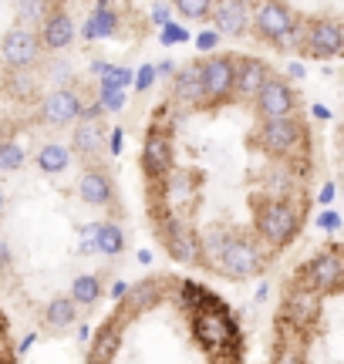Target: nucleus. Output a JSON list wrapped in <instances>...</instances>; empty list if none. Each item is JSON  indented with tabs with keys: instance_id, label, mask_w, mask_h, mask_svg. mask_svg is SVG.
Segmentation results:
<instances>
[{
	"instance_id": "obj_44",
	"label": "nucleus",
	"mask_w": 344,
	"mask_h": 364,
	"mask_svg": "<svg viewBox=\"0 0 344 364\" xmlns=\"http://www.w3.org/2000/svg\"><path fill=\"white\" fill-rule=\"evenodd\" d=\"M334 199H338V189H334V182H324V186H321L318 203H321V206H331Z\"/></svg>"
},
{
	"instance_id": "obj_32",
	"label": "nucleus",
	"mask_w": 344,
	"mask_h": 364,
	"mask_svg": "<svg viewBox=\"0 0 344 364\" xmlns=\"http://www.w3.org/2000/svg\"><path fill=\"white\" fill-rule=\"evenodd\" d=\"M27 162V152L21 142H14V139H0V172H17L24 169Z\"/></svg>"
},
{
	"instance_id": "obj_18",
	"label": "nucleus",
	"mask_w": 344,
	"mask_h": 364,
	"mask_svg": "<svg viewBox=\"0 0 344 364\" xmlns=\"http://www.w3.org/2000/svg\"><path fill=\"white\" fill-rule=\"evenodd\" d=\"M172 102H176V108H179V115H183V112H196V108H203L199 61L176 68V75H172Z\"/></svg>"
},
{
	"instance_id": "obj_2",
	"label": "nucleus",
	"mask_w": 344,
	"mask_h": 364,
	"mask_svg": "<svg viewBox=\"0 0 344 364\" xmlns=\"http://www.w3.org/2000/svg\"><path fill=\"white\" fill-rule=\"evenodd\" d=\"M253 145L277 162H301L307 156V125L297 115L267 118L253 132Z\"/></svg>"
},
{
	"instance_id": "obj_37",
	"label": "nucleus",
	"mask_w": 344,
	"mask_h": 364,
	"mask_svg": "<svg viewBox=\"0 0 344 364\" xmlns=\"http://www.w3.org/2000/svg\"><path fill=\"white\" fill-rule=\"evenodd\" d=\"M162 44L169 48V44H183V41H189V31H186L183 24H176V21H169V24H162Z\"/></svg>"
},
{
	"instance_id": "obj_48",
	"label": "nucleus",
	"mask_w": 344,
	"mask_h": 364,
	"mask_svg": "<svg viewBox=\"0 0 344 364\" xmlns=\"http://www.w3.org/2000/svg\"><path fill=\"white\" fill-rule=\"evenodd\" d=\"M287 75H291L294 81H301L304 78V65H301V61H291V65H287Z\"/></svg>"
},
{
	"instance_id": "obj_45",
	"label": "nucleus",
	"mask_w": 344,
	"mask_h": 364,
	"mask_svg": "<svg viewBox=\"0 0 344 364\" xmlns=\"http://www.w3.org/2000/svg\"><path fill=\"white\" fill-rule=\"evenodd\" d=\"M122 139H125V132H122V129H112V135L105 139V142H108V152H112V156H119V152H122Z\"/></svg>"
},
{
	"instance_id": "obj_5",
	"label": "nucleus",
	"mask_w": 344,
	"mask_h": 364,
	"mask_svg": "<svg viewBox=\"0 0 344 364\" xmlns=\"http://www.w3.org/2000/svg\"><path fill=\"white\" fill-rule=\"evenodd\" d=\"M297 284L307 287V290H314L318 297H334V294H341V287H344L341 247L331 243L328 250H321L318 257H311V260L301 267V273H297Z\"/></svg>"
},
{
	"instance_id": "obj_14",
	"label": "nucleus",
	"mask_w": 344,
	"mask_h": 364,
	"mask_svg": "<svg viewBox=\"0 0 344 364\" xmlns=\"http://www.w3.org/2000/svg\"><path fill=\"white\" fill-rule=\"evenodd\" d=\"M172 169V139L169 132L162 129H149L146 142H142V172L149 182H162Z\"/></svg>"
},
{
	"instance_id": "obj_17",
	"label": "nucleus",
	"mask_w": 344,
	"mask_h": 364,
	"mask_svg": "<svg viewBox=\"0 0 344 364\" xmlns=\"http://www.w3.org/2000/svg\"><path fill=\"white\" fill-rule=\"evenodd\" d=\"M105 118L102 122H88V118H78L75 122V135H71V156L81 159V162H95V159L105 152Z\"/></svg>"
},
{
	"instance_id": "obj_13",
	"label": "nucleus",
	"mask_w": 344,
	"mask_h": 364,
	"mask_svg": "<svg viewBox=\"0 0 344 364\" xmlns=\"http://www.w3.org/2000/svg\"><path fill=\"white\" fill-rule=\"evenodd\" d=\"M159 233H162V243L169 250V257L183 267H196L199 263V236L193 233V226L183 223L179 216H166L159 223Z\"/></svg>"
},
{
	"instance_id": "obj_12",
	"label": "nucleus",
	"mask_w": 344,
	"mask_h": 364,
	"mask_svg": "<svg viewBox=\"0 0 344 364\" xmlns=\"http://www.w3.org/2000/svg\"><path fill=\"white\" fill-rule=\"evenodd\" d=\"M78 199L95 209H119V186L112 179V172L98 162H85L78 176Z\"/></svg>"
},
{
	"instance_id": "obj_4",
	"label": "nucleus",
	"mask_w": 344,
	"mask_h": 364,
	"mask_svg": "<svg viewBox=\"0 0 344 364\" xmlns=\"http://www.w3.org/2000/svg\"><path fill=\"white\" fill-rule=\"evenodd\" d=\"M297 14L291 11L287 0H253L250 4V34L257 41H264L277 51H287L297 27Z\"/></svg>"
},
{
	"instance_id": "obj_39",
	"label": "nucleus",
	"mask_w": 344,
	"mask_h": 364,
	"mask_svg": "<svg viewBox=\"0 0 344 364\" xmlns=\"http://www.w3.org/2000/svg\"><path fill=\"white\" fill-rule=\"evenodd\" d=\"M338 226H341V216H338L334 209L318 213V230H324V233H338Z\"/></svg>"
},
{
	"instance_id": "obj_30",
	"label": "nucleus",
	"mask_w": 344,
	"mask_h": 364,
	"mask_svg": "<svg viewBox=\"0 0 344 364\" xmlns=\"http://www.w3.org/2000/svg\"><path fill=\"white\" fill-rule=\"evenodd\" d=\"M162 182H166V199H169L172 206L186 203V199L193 196V186H196V179L183 169H169V176H166Z\"/></svg>"
},
{
	"instance_id": "obj_53",
	"label": "nucleus",
	"mask_w": 344,
	"mask_h": 364,
	"mask_svg": "<svg viewBox=\"0 0 344 364\" xmlns=\"http://www.w3.org/2000/svg\"><path fill=\"white\" fill-rule=\"evenodd\" d=\"M267 294H270V287H267V284H260V287H257V294H253V300H257V304H264V300H267Z\"/></svg>"
},
{
	"instance_id": "obj_59",
	"label": "nucleus",
	"mask_w": 344,
	"mask_h": 364,
	"mask_svg": "<svg viewBox=\"0 0 344 364\" xmlns=\"http://www.w3.org/2000/svg\"><path fill=\"white\" fill-rule=\"evenodd\" d=\"M0 364H7V361H0Z\"/></svg>"
},
{
	"instance_id": "obj_43",
	"label": "nucleus",
	"mask_w": 344,
	"mask_h": 364,
	"mask_svg": "<svg viewBox=\"0 0 344 364\" xmlns=\"http://www.w3.org/2000/svg\"><path fill=\"white\" fill-rule=\"evenodd\" d=\"M169 4H156V7H152V14H149V17H152V24H169Z\"/></svg>"
},
{
	"instance_id": "obj_8",
	"label": "nucleus",
	"mask_w": 344,
	"mask_h": 364,
	"mask_svg": "<svg viewBox=\"0 0 344 364\" xmlns=\"http://www.w3.org/2000/svg\"><path fill=\"white\" fill-rule=\"evenodd\" d=\"M193 327H196V338L203 341V348H210V351H220L237 338V324L220 297H213L206 307H199L193 314Z\"/></svg>"
},
{
	"instance_id": "obj_1",
	"label": "nucleus",
	"mask_w": 344,
	"mask_h": 364,
	"mask_svg": "<svg viewBox=\"0 0 344 364\" xmlns=\"http://www.w3.org/2000/svg\"><path fill=\"white\" fill-rule=\"evenodd\" d=\"M304 226V203L297 199H253V236L264 243L270 253H280L291 247Z\"/></svg>"
},
{
	"instance_id": "obj_7",
	"label": "nucleus",
	"mask_w": 344,
	"mask_h": 364,
	"mask_svg": "<svg viewBox=\"0 0 344 364\" xmlns=\"http://www.w3.org/2000/svg\"><path fill=\"white\" fill-rule=\"evenodd\" d=\"M344 51V24L338 17H307L304 21V41H301V54L318 58V61H331Z\"/></svg>"
},
{
	"instance_id": "obj_10",
	"label": "nucleus",
	"mask_w": 344,
	"mask_h": 364,
	"mask_svg": "<svg viewBox=\"0 0 344 364\" xmlns=\"http://www.w3.org/2000/svg\"><path fill=\"white\" fill-rule=\"evenodd\" d=\"M0 58L7 71H34L41 65V41H38V31L31 27H21L14 24L4 41H0Z\"/></svg>"
},
{
	"instance_id": "obj_15",
	"label": "nucleus",
	"mask_w": 344,
	"mask_h": 364,
	"mask_svg": "<svg viewBox=\"0 0 344 364\" xmlns=\"http://www.w3.org/2000/svg\"><path fill=\"white\" fill-rule=\"evenodd\" d=\"M264 196H270V199H297V196H304V169H297V162L270 166L264 176Z\"/></svg>"
},
{
	"instance_id": "obj_11",
	"label": "nucleus",
	"mask_w": 344,
	"mask_h": 364,
	"mask_svg": "<svg viewBox=\"0 0 344 364\" xmlns=\"http://www.w3.org/2000/svg\"><path fill=\"white\" fill-rule=\"evenodd\" d=\"M253 112L260 122L267 118H284V115H297V88H294L287 78H277V75H270V78L260 85V91L253 95Z\"/></svg>"
},
{
	"instance_id": "obj_41",
	"label": "nucleus",
	"mask_w": 344,
	"mask_h": 364,
	"mask_svg": "<svg viewBox=\"0 0 344 364\" xmlns=\"http://www.w3.org/2000/svg\"><path fill=\"white\" fill-rule=\"evenodd\" d=\"M216 44H220V31L213 27V31H203V34H199V38H196V51L210 54L213 48H216Z\"/></svg>"
},
{
	"instance_id": "obj_27",
	"label": "nucleus",
	"mask_w": 344,
	"mask_h": 364,
	"mask_svg": "<svg viewBox=\"0 0 344 364\" xmlns=\"http://www.w3.org/2000/svg\"><path fill=\"white\" fill-rule=\"evenodd\" d=\"M102 294H105V287H102V280H98L95 273H78V277L71 280V294H68V297L75 300L78 307H92V304L102 300Z\"/></svg>"
},
{
	"instance_id": "obj_58",
	"label": "nucleus",
	"mask_w": 344,
	"mask_h": 364,
	"mask_svg": "<svg viewBox=\"0 0 344 364\" xmlns=\"http://www.w3.org/2000/svg\"><path fill=\"white\" fill-rule=\"evenodd\" d=\"M237 4H247V7H250V4H253V0H237Z\"/></svg>"
},
{
	"instance_id": "obj_47",
	"label": "nucleus",
	"mask_w": 344,
	"mask_h": 364,
	"mask_svg": "<svg viewBox=\"0 0 344 364\" xmlns=\"http://www.w3.org/2000/svg\"><path fill=\"white\" fill-rule=\"evenodd\" d=\"M11 263H14L11 247H7V240H0V273H7V270H11Z\"/></svg>"
},
{
	"instance_id": "obj_51",
	"label": "nucleus",
	"mask_w": 344,
	"mask_h": 364,
	"mask_svg": "<svg viewBox=\"0 0 344 364\" xmlns=\"http://www.w3.org/2000/svg\"><path fill=\"white\" fill-rule=\"evenodd\" d=\"M125 290H129V284H125V280H119V284L112 287V297H115V300H125Z\"/></svg>"
},
{
	"instance_id": "obj_26",
	"label": "nucleus",
	"mask_w": 344,
	"mask_h": 364,
	"mask_svg": "<svg viewBox=\"0 0 344 364\" xmlns=\"http://www.w3.org/2000/svg\"><path fill=\"white\" fill-rule=\"evenodd\" d=\"M105 253V257H119L122 250H125V233H122L119 223H95V253Z\"/></svg>"
},
{
	"instance_id": "obj_29",
	"label": "nucleus",
	"mask_w": 344,
	"mask_h": 364,
	"mask_svg": "<svg viewBox=\"0 0 344 364\" xmlns=\"http://www.w3.org/2000/svg\"><path fill=\"white\" fill-rule=\"evenodd\" d=\"M125 294H129V300H125V311H129V314H142V311H149V307L162 297V287L156 284V280H142V284L129 287Z\"/></svg>"
},
{
	"instance_id": "obj_25",
	"label": "nucleus",
	"mask_w": 344,
	"mask_h": 364,
	"mask_svg": "<svg viewBox=\"0 0 344 364\" xmlns=\"http://www.w3.org/2000/svg\"><path fill=\"white\" fill-rule=\"evenodd\" d=\"M78 304L71 297H54L48 307H44V324L51 327V331H65V327H71L75 321H78Z\"/></svg>"
},
{
	"instance_id": "obj_9",
	"label": "nucleus",
	"mask_w": 344,
	"mask_h": 364,
	"mask_svg": "<svg viewBox=\"0 0 344 364\" xmlns=\"http://www.w3.org/2000/svg\"><path fill=\"white\" fill-rule=\"evenodd\" d=\"M81 91L75 85H65V88L48 91L38 102V122L41 125H51V129H71L81 118Z\"/></svg>"
},
{
	"instance_id": "obj_55",
	"label": "nucleus",
	"mask_w": 344,
	"mask_h": 364,
	"mask_svg": "<svg viewBox=\"0 0 344 364\" xmlns=\"http://www.w3.org/2000/svg\"><path fill=\"white\" fill-rule=\"evenodd\" d=\"M139 263H142V267H149V263H152V253H149V250H139Z\"/></svg>"
},
{
	"instance_id": "obj_42",
	"label": "nucleus",
	"mask_w": 344,
	"mask_h": 364,
	"mask_svg": "<svg viewBox=\"0 0 344 364\" xmlns=\"http://www.w3.org/2000/svg\"><path fill=\"white\" fill-rule=\"evenodd\" d=\"M81 118H88V122H102L105 118V108L98 102H85L81 105Z\"/></svg>"
},
{
	"instance_id": "obj_24",
	"label": "nucleus",
	"mask_w": 344,
	"mask_h": 364,
	"mask_svg": "<svg viewBox=\"0 0 344 364\" xmlns=\"http://www.w3.org/2000/svg\"><path fill=\"white\" fill-rule=\"evenodd\" d=\"M115 31H119V14L112 11V7H95L92 17H88L85 27H81V34H85L88 41L115 38Z\"/></svg>"
},
{
	"instance_id": "obj_46",
	"label": "nucleus",
	"mask_w": 344,
	"mask_h": 364,
	"mask_svg": "<svg viewBox=\"0 0 344 364\" xmlns=\"http://www.w3.org/2000/svg\"><path fill=\"white\" fill-rule=\"evenodd\" d=\"M176 75V61L172 58H162L159 65H156V78H172Z\"/></svg>"
},
{
	"instance_id": "obj_56",
	"label": "nucleus",
	"mask_w": 344,
	"mask_h": 364,
	"mask_svg": "<svg viewBox=\"0 0 344 364\" xmlns=\"http://www.w3.org/2000/svg\"><path fill=\"white\" fill-rule=\"evenodd\" d=\"M4 209H7V196H4V189H0V216H4Z\"/></svg>"
},
{
	"instance_id": "obj_22",
	"label": "nucleus",
	"mask_w": 344,
	"mask_h": 364,
	"mask_svg": "<svg viewBox=\"0 0 344 364\" xmlns=\"http://www.w3.org/2000/svg\"><path fill=\"white\" fill-rule=\"evenodd\" d=\"M119 348H122L119 321H108V324L98 331L92 351H88V364H112L115 361V354H119Z\"/></svg>"
},
{
	"instance_id": "obj_33",
	"label": "nucleus",
	"mask_w": 344,
	"mask_h": 364,
	"mask_svg": "<svg viewBox=\"0 0 344 364\" xmlns=\"http://www.w3.org/2000/svg\"><path fill=\"white\" fill-rule=\"evenodd\" d=\"M95 102L105 108V115L122 112V108H125V88H119V85H112V81L102 78V85H98V98H95Z\"/></svg>"
},
{
	"instance_id": "obj_21",
	"label": "nucleus",
	"mask_w": 344,
	"mask_h": 364,
	"mask_svg": "<svg viewBox=\"0 0 344 364\" xmlns=\"http://www.w3.org/2000/svg\"><path fill=\"white\" fill-rule=\"evenodd\" d=\"M284 314H287L291 321H297V324H311V321L321 314V297L314 294V290H307V287L297 284V290L287 294V307H284Z\"/></svg>"
},
{
	"instance_id": "obj_38",
	"label": "nucleus",
	"mask_w": 344,
	"mask_h": 364,
	"mask_svg": "<svg viewBox=\"0 0 344 364\" xmlns=\"http://www.w3.org/2000/svg\"><path fill=\"white\" fill-rule=\"evenodd\" d=\"M132 85L135 91H149L152 85H156V65H142L139 71L132 75Z\"/></svg>"
},
{
	"instance_id": "obj_34",
	"label": "nucleus",
	"mask_w": 344,
	"mask_h": 364,
	"mask_svg": "<svg viewBox=\"0 0 344 364\" xmlns=\"http://www.w3.org/2000/svg\"><path fill=\"white\" fill-rule=\"evenodd\" d=\"M44 75H48V81H51L54 88L75 85V68L68 65L65 58H48V65H44Z\"/></svg>"
},
{
	"instance_id": "obj_35",
	"label": "nucleus",
	"mask_w": 344,
	"mask_h": 364,
	"mask_svg": "<svg viewBox=\"0 0 344 364\" xmlns=\"http://www.w3.org/2000/svg\"><path fill=\"white\" fill-rule=\"evenodd\" d=\"M213 4H216V0H172L169 7L183 14L186 21H206L213 14Z\"/></svg>"
},
{
	"instance_id": "obj_19",
	"label": "nucleus",
	"mask_w": 344,
	"mask_h": 364,
	"mask_svg": "<svg viewBox=\"0 0 344 364\" xmlns=\"http://www.w3.org/2000/svg\"><path fill=\"white\" fill-rule=\"evenodd\" d=\"M213 27L220 31V38H243L250 34V7L237 0H216L213 4Z\"/></svg>"
},
{
	"instance_id": "obj_16",
	"label": "nucleus",
	"mask_w": 344,
	"mask_h": 364,
	"mask_svg": "<svg viewBox=\"0 0 344 364\" xmlns=\"http://www.w3.org/2000/svg\"><path fill=\"white\" fill-rule=\"evenodd\" d=\"M38 41H41V51H51V54H61L65 48L75 44V21L71 14L54 7L38 27Z\"/></svg>"
},
{
	"instance_id": "obj_40",
	"label": "nucleus",
	"mask_w": 344,
	"mask_h": 364,
	"mask_svg": "<svg viewBox=\"0 0 344 364\" xmlns=\"http://www.w3.org/2000/svg\"><path fill=\"white\" fill-rule=\"evenodd\" d=\"M78 253H81V257H88V253H95V223H85V226H81V243H78Z\"/></svg>"
},
{
	"instance_id": "obj_31",
	"label": "nucleus",
	"mask_w": 344,
	"mask_h": 364,
	"mask_svg": "<svg viewBox=\"0 0 344 364\" xmlns=\"http://www.w3.org/2000/svg\"><path fill=\"white\" fill-rule=\"evenodd\" d=\"M4 91L11 95V98H34L38 95V75L34 71H11L7 81H4Z\"/></svg>"
},
{
	"instance_id": "obj_54",
	"label": "nucleus",
	"mask_w": 344,
	"mask_h": 364,
	"mask_svg": "<svg viewBox=\"0 0 344 364\" xmlns=\"http://www.w3.org/2000/svg\"><path fill=\"white\" fill-rule=\"evenodd\" d=\"M105 65H108V61H102V58H98V61H92V75H102V71H105Z\"/></svg>"
},
{
	"instance_id": "obj_3",
	"label": "nucleus",
	"mask_w": 344,
	"mask_h": 364,
	"mask_svg": "<svg viewBox=\"0 0 344 364\" xmlns=\"http://www.w3.org/2000/svg\"><path fill=\"white\" fill-rule=\"evenodd\" d=\"M264 267H267V247L257 236L226 230L223 250H220V260H216L213 270L226 277V280H247L253 273H260Z\"/></svg>"
},
{
	"instance_id": "obj_50",
	"label": "nucleus",
	"mask_w": 344,
	"mask_h": 364,
	"mask_svg": "<svg viewBox=\"0 0 344 364\" xmlns=\"http://www.w3.org/2000/svg\"><path fill=\"white\" fill-rule=\"evenodd\" d=\"M34 341H38V334H27V338L21 341V344H17V354H27L31 348H34Z\"/></svg>"
},
{
	"instance_id": "obj_6",
	"label": "nucleus",
	"mask_w": 344,
	"mask_h": 364,
	"mask_svg": "<svg viewBox=\"0 0 344 364\" xmlns=\"http://www.w3.org/2000/svg\"><path fill=\"white\" fill-rule=\"evenodd\" d=\"M233 54H210V61H199V85H203V108H223L233 102Z\"/></svg>"
},
{
	"instance_id": "obj_52",
	"label": "nucleus",
	"mask_w": 344,
	"mask_h": 364,
	"mask_svg": "<svg viewBox=\"0 0 344 364\" xmlns=\"http://www.w3.org/2000/svg\"><path fill=\"white\" fill-rule=\"evenodd\" d=\"M78 341H81V344H88V341H92V327H88V324L78 327Z\"/></svg>"
},
{
	"instance_id": "obj_28",
	"label": "nucleus",
	"mask_w": 344,
	"mask_h": 364,
	"mask_svg": "<svg viewBox=\"0 0 344 364\" xmlns=\"http://www.w3.org/2000/svg\"><path fill=\"white\" fill-rule=\"evenodd\" d=\"M51 0H14V17H17V24L21 27H31V31H38L41 21L51 14Z\"/></svg>"
},
{
	"instance_id": "obj_20",
	"label": "nucleus",
	"mask_w": 344,
	"mask_h": 364,
	"mask_svg": "<svg viewBox=\"0 0 344 364\" xmlns=\"http://www.w3.org/2000/svg\"><path fill=\"white\" fill-rule=\"evenodd\" d=\"M270 78V65L260 58H237V75H233V98L237 102H253L260 85Z\"/></svg>"
},
{
	"instance_id": "obj_49",
	"label": "nucleus",
	"mask_w": 344,
	"mask_h": 364,
	"mask_svg": "<svg viewBox=\"0 0 344 364\" xmlns=\"http://www.w3.org/2000/svg\"><path fill=\"white\" fill-rule=\"evenodd\" d=\"M311 115L321 118V122H328V118H331V108H328V105H314V108H311Z\"/></svg>"
},
{
	"instance_id": "obj_23",
	"label": "nucleus",
	"mask_w": 344,
	"mask_h": 364,
	"mask_svg": "<svg viewBox=\"0 0 344 364\" xmlns=\"http://www.w3.org/2000/svg\"><path fill=\"white\" fill-rule=\"evenodd\" d=\"M71 149H68L65 142H44L38 149V156H34V162H38V169L44 172V176H61V172L71 169Z\"/></svg>"
},
{
	"instance_id": "obj_36",
	"label": "nucleus",
	"mask_w": 344,
	"mask_h": 364,
	"mask_svg": "<svg viewBox=\"0 0 344 364\" xmlns=\"http://www.w3.org/2000/svg\"><path fill=\"white\" fill-rule=\"evenodd\" d=\"M132 68H125V65H105V71L98 75V78H105V81H112V85H119V88H125L129 91V85H132Z\"/></svg>"
},
{
	"instance_id": "obj_57",
	"label": "nucleus",
	"mask_w": 344,
	"mask_h": 364,
	"mask_svg": "<svg viewBox=\"0 0 344 364\" xmlns=\"http://www.w3.org/2000/svg\"><path fill=\"white\" fill-rule=\"evenodd\" d=\"M51 7H61V0H51Z\"/></svg>"
}]
</instances>
